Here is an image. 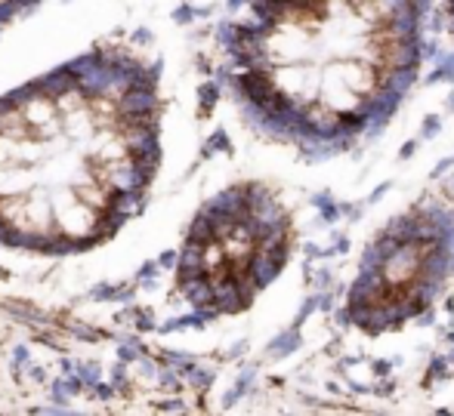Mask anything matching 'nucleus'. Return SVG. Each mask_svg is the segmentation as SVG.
<instances>
[{
    "instance_id": "f257e3e1",
    "label": "nucleus",
    "mask_w": 454,
    "mask_h": 416,
    "mask_svg": "<svg viewBox=\"0 0 454 416\" xmlns=\"http://www.w3.org/2000/svg\"><path fill=\"white\" fill-rule=\"evenodd\" d=\"M430 0H251L223 25L226 83L245 118L303 155L380 133L427 59Z\"/></svg>"
},
{
    "instance_id": "f03ea898",
    "label": "nucleus",
    "mask_w": 454,
    "mask_h": 416,
    "mask_svg": "<svg viewBox=\"0 0 454 416\" xmlns=\"http://www.w3.org/2000/svg\"><path fill=\"white\" fill-rule=\"evenodd\" d=\"M294 220L263 182L216 195L192 222L180 256V290L201 315L247 309L291 259Z\"/></svg>"
},
{
    "instance_id": "7ed1b4c3",
    "label": "nucleus",
    "mask_w": 454,
    "mask_h": 416,
    "mask_svg": "<svg viewBox=\"0 0 454 416\" xmlns=\"http://www.w3.org/2000/svg\"><path fill=\"white\" fill-rule=\"evenodd\" d=\"M454 274V210L418 204L374 235L347 293V321L389 333L420 318Z\"/></svg>"
},
{
    "instance_id": "20e7f679",
    "label": "nucleus",
    "mask_w": 454,
    "mask_h": 416,
    "mask_svg": "<svg viewBox=\"0 0 454 416\" xmlns=\"http://www.w3.org/2000/svg\"><path fill=\"white\" fill-rule=\"evenodd\" d=\"M442 6H445V19H449V25H451V35H454V0H442Z\"/></svg>"
}]
</instances>
